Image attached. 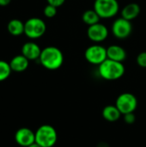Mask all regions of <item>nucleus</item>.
<instances>
[{"mask_svg":"<svg viewBox=\"0 0 146 147\" xmlns=\"http://www.w3.org/2000/svg\"><path fill=\"white\" fill-rule=\"evenodd\" d=\"M7 30L13 36H20L24 34V22L19 19H12L7 24Z\"/></svg>","mask_w":146,"mask_h":147,"instance_id":"nucleus-16","label":"nucleus"},{"mask_svg":"<svg viewBox=\"0 0 146 147\" xmlns=\"http://www.w3.org/2000/svg\"><path fill=\"white\" fill-rule=\"evenodd\" d=\"M28 147H41L40 145H38L36 142H34V143H33L32 145H30L29 146H28Z\"/></svg>","mask_w":146,"mask_h":147,"instance_id":"nucleus-24","label":"nucleus"},{"mask_svg":"<svg viewBox=\"0 0 146 147\" xmlns=\"http://www.w3.org/2000/svg\"><path fill=\"white\" fill-rule=\"evenodd\" d=\"M12 0H0V6L2 7H5L7 5H9L11 3Z\"/></svg>","mask_w":146,"mask_h":147,"instance_id":"nucleus-23","label":"nucleus"},{"mask_svg":"<svg viewBox=\"0 0 146 147\" xmlns=\"http://www.w3.org/2000/svg\"><path fill=\"white\" fill-rule=\"evenodd\" d=\"M39 61L44 68L49 71H55L62 66L64 63V54L57 47H46L42 49Z\"/></svg>","mask_w":146,"mask_h":147,"instance_id":"nucleus-1","label":"nucleus"},{"mask_svg":"<svg viewBox=\"0 0 146 147\" xmlns=\"http://www.w3.org/2000/svg\"><path fill=\"white\" fill-rule=\"evenodd\" d=\"M114 105L118 108L122 115L129 113H134L138 107V99L133 94L125 92L117 97Z\"/></svg>","mask_w":146,"mask_h":147,"instance_id":"nucleus-7","label":"nucleus"},{"mask_svg":"<svg viewBox=\"0 0 146 147\" xmlns=\"http://www.w3.org/2000/svg\"><path fill=\"white\" fill-rule=\"evenodd\" d=\"M9 63L12 71L15 72H22L26 71L29 65V60L22 54L15 55Z\"/></svg>","mask_w":146,"mask_h":147,"instance_id":"nucleus-13","label":"nucleus"},{"mask_svg":"<svg viewBox=\"0 0 146 147\" xmlns=\"http://www.w3.org/2000/svg\"><path fill=\"white\" fill-rule=\"evenodd\" d=\"M46 2L48 4H51V5H53V6L59 8L65 3V0H46Z\"/></svg>","mask_w":146,"mask_h":147,"instance_id":"nucleus-22","label":"nucleus"},{"mask_svg":"<svg viewBox=\"0 0 146 147\" xmlns=\"http://www.w3.org/2000/svg\"><path fill=\"white\" fill-rule=\"evenodd\" d=\"M123 116H124V121L126 124H133L136 121V116L133 113L126 114Z\"/></svg>","mask_w":146,"mask_h":147,"instance_id":"nucleus-21","label":"nucleus"},{"mask_svg":"<svg viewBox=\"0 0 146 147\" xmlns=\"http://www.w3.org/2000/svg\"><path fill=\"white\" fill-rule=\"evenodd\" d=\"M57 140V131L51 125H42L35 132V142L41 147L54 146Z\"/></svg>","mask_w":146,"mask_h":147,"instance_id":"nucleus-3","label":"nucleus"},{"mask_svg":"<svg viewBox=\"0 0 146 147\" xmlns=\"http://www.w3.org/2000/svg\"><path fill=\"white\" fill-rule=\"evenodd\" d=\"M84 57L89 64L100 65L108 59L107 48L98 43L93 44L86 48L84 52Z\"/></svg>","mask_w":146,"mask_h":147,"instance_id":"nucleus-6","label":"nucleus"},{"mask_svg":"<svg viewBox=\"0 0 146 147\" xmlns=\"http://www.w3.org/2000/svg\"><path fill=\"white\" fill-rule=\"evenodd\" d=\"M46 31V24L39 17H31L24 22V34L31 40H36L42 37Z\"/></svg>","mask_w":146,"mask_h":147,"instance_id":"nucleus-5","label":"nucleus"},{"mask_svg":"<svg viewBox=\"0 0 146 147\" xmlns=\"http://www.w3.org/2000/svg\"><path fill=\"white\" fill-rule=\"evenodd\" d=\"M41 51L40 46L33 41L26 42L22 47V54L28 60H39Z\"/></svg>","mask_w":146,"mask_h":147,"instance_id":"nucleus-11","label":"nucleus"},{"mask_svg":"<svg viewBox=\"0 0 146 147\" xmlns=\"http://www.w3.org/2000/svg\"><path fill=\"white\" fill-rule=\"evenodd\" d=\"M126 68L122 62L114 61L107 59L98 65V72L102 78L108 81H114L122 78L125 74Z\"/></svg>","mask_w":146,"mask_h":147,"instance_id":"nucleus-2","label":"nucleus"},{"mask_svg":"<svg viewBox=\"0 0 146 147\" xmlns=\"http://www.w3.org/2000/svg\"><path fill=\"white\" fill-rule=\"evenodd\" d=\"M94 9L101 19H109L118 14L120 4L118 0H95Z\"/></svg>","mask_w":146,"mask_h":147,"instance_id":"nucleus-4","label":"nucleus"},{"mask_svg":"<svg viewBox=\"0 0 146 147\" xmlns=\"http://www.w3.org/2000/svg\"><path fill=\"white\" fill-rule=\"evenodd\" d=\"M82 20L88 26H91V25L100 22L101 17L98 16V14L93 9L85 10L82 15Z\"/></svg>","mask_w":146,"mask_h":147,"instance_id":"nucleus-17","label":"nucleus"},{"mask_svg":"<svg viewBox=\"0 0 146 147\" xmlns=\"http://www.w3.org/2000/svg\"><path fill=\"white\" fill-rule=\"evenodd\" d=\"M136 62L140 67L146 68V52H142L137 56Z\"/></svg>","mask_w":146,"mask_h":147,"instance_id":"nucleus-20","label":"nucleus"},{"mask_svg":"<svg viewBox=\"0 0 146 147\" xmlns=\"http://www.w3.org/2000/svg\"><path fill=\"white\" fill-rule=\"evenodd\" d=\"M43 13H44V16L46 17L52 18L57 15V7L47 3V5L44 8Z\"/></svg>","mask_w":146,"mask_h":147,"instance_id":"nucleus-19","label":"nucleus"},{"mask_svg":"<svg viewBox=\"0 0 146 147\" xmlns=\"http://www.w3.org/2000/svg\"><path fill=\"white\" fill-rule=\"evenodd\" d=\"M15 140L21 146H29L35 142V133L28 127H22L16 131Z\"/></svg>","mask_w":146,"mask_h":147,"instance_id":"nucleus-10","label":"nucleus"},{"mask_svg":"<svg viewBox=\"0 0 146 147\" xmlns=\"http://www.w3.org/2000/svg\"><path fill=\"white\" fill-rule=\"evenodd\" d=\"M102 117L108 122H115L122 115L115 105H108L102 109Z\"/></svg>","mask_w":146,"mask_h":147,"instance_id":"nucleus-15","label":"nucleus"},{"mask_svg":"<svg viewBox=\"0 0 146 147\" xmlns=\"http://www.w3.org/2000/svg\"><path fill=\"white\" fill-rule=\"evenodd\" d=\"M107 54H108V59L118 61V62H122L126 60V50L119 46V45H111L107 48Z\"/></svg>","mask_w":146,"mask_h":147,"instance_id":"nucleus-12","label":"nucleus"},{"mask_svg":"<svg viewBox=\"0 0 146 147\" xmlns=\"http://www.w3.org/2000/svg\"><path fill=\"white\" fill-rule=\"evenodd\" d=\"M133 32V24L131 21H128L123 17L116 19L112 24V33L117 39H126L131 35Z\"/></svg>","mask_w":146,"mask_h":147,"instance_id":"nucleus-8","label":"nucleus"},{"mask_svg":"<svg viewBox=\"0 0 146 147\" xmlns=\"http://www.w3.org/2000/svg\"><path fill=\"white\" fill-rule=\"evenodd\" d=\"M11 68L9 65V63L0 60V82H3L6 80L11 74Z\"/></svg>","mask_w":146,"mask_h":147,"instance_id":"nucleus-18","label":"nucleus"},{"mask_svg":"<svg viewBox=\"0 0 146 147\" xmlns=\"http://www.w3.org/2000/svg\"><path fill=\"white\" fill-rule=\"evenodd\" d=\"M108 33L109 32L107 26L101 22L89 26L87 29L88 38L95 43H100L104 41L108 38Z\"/></svg>","mask_w":146,"mask_h":147,"instance_id":"nucleus-9","label":"nucleus"},{"mask_svg":"<svg viewBox=\"0 0 146 147\" xmlns=\"http://www.w3.org/2000/svg\"><path fill=\"white\" fill-rule=\"evenodd\" d=\"M140 14V6L136 3H130L126 4L121 10V17L133 21L139 16Z\"/></svg>","mask_w":146,"mask_h":147,"instance_id":"nucleus-14","label":"nucleus"}]
</instances>
